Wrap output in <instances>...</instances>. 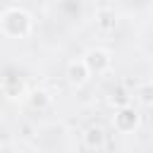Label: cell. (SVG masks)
Returning a JSON list of instances; mask_svg holds the SVG:
<instances>
[{"instance_id": "6da1fadb", "label": "cell", "mask_w": 153, "mask_h": 153, "mask_svg": "<svg viewBox=\"0 0 153 153\" xmlns=\"http://www.w3.org/2000/svg\"><path fill=\"white\" fill-rule=\"evenodd\" d=\"M0 29L7 38H29L33 31V19L22 7H7L0 17Z\"/></svg>"}, {"instance_id": "7a4b0ae2", "label": "cell", "mask_w": 153, "mask_h": 153, "mask_svg": "<svg viewBox=\"0 0 153 153\" xmlns=\"http://www.w3.org/2000/svg\"><path fill=\"white\" fill-rule=\"evenodd\" d=\"M81 60H84V65L88 67L91 76H93V74H103V72H108V69L112 67V57H110V53L103 50V48H91Z\"/></svg>"}, {"instance_id": "3957f363", "label": "cell", "mask_w": 153, "mask_h": 153, "mask_svg": "<svg viewBox=\"0 0 153 153\" xmlns=\"http://www.w3.org/2000/svg\"><path fill=\"white\" fill-rule=\"evenodd\" d=\"M112 127H115L120 134H129V131H134V129L139 127V115H136V110H134L131 105L120 108V110L115 112V117H112Z\"/></svg>"}, {"instance_id": "277c9868", "label": "cell", "mask_w": 153, "mask_h": 153, "mask_svg": "<svg viewBox=\"0 0 153 153\" xmlns=\"http://www.w3.org/2000/svg\"><path fill=\"white\" fill-rule=\"evenodd\" d=\"M88 76H91V72H88V67L84 65V60L72 62V65L67 67V79H69V84H74V86L86 84V81H88Z\"/></svg>"}, {"instance_id": "5b68a950", "label": "cell", "mask_w": 153, "mask_h": 153, "mask_svg": "<svg viewBox=\"0 0 153 153\" xmlns=\"http://www.w3.org/2000/svg\"><path fill=\"white\" fill-rule=\"evenodd\" d=\"M84 143H86V148H91V151H100V148H105L108 136H105V131H103L100 127H88L86 134H84Z\"/></svg>"}, {"instance_id": "8992f818", "label": "cell", "mask_w": 153, "mask_h": 153, "mask_svg": "<svg viewBox=\"0 0 153 153\" xmlns=\"http://www.w3.org/2000/svg\"><path fill=\"white\" fill-rule=\"evenodd\" d=\"M26 100H29V105H31L33 110H45V108L53 103V96H50L48 91H43V88H36V91H31V93L26 96Z\"/></svg>"}, {"instance_id": "52a82bcc", "label": "cell", "mask_w": 153, "mask_h": 153, "mask_svg": "<svg viewBox=\"0 0 153 153\" xmlns=\"http://www.w3.org/2000/svg\"><path fill=\"white\" fill-rule=\"evenodd\" d=\"M136 98L143 103V105H151L153 103V81H143L136 86Z\"/></svg>"}, {"instance_id": "ba28073f", "label": "cell", "mask_w": 153, "mask_h": 153, "mask_svg": "<svg viewBox=\"0 0 153 153\" xmlns=\"http://www.w3.org/2000/svg\"><path fill=\"white\" fill-rule=\"evenodd\" d=\"M98 24H100V29H112L115 26V14H112V10H98Z\"/></svg>"}]
</instances>
